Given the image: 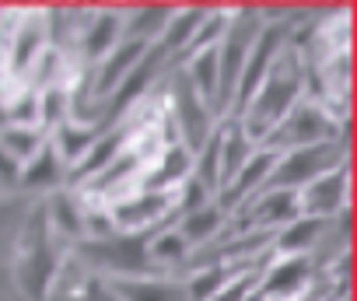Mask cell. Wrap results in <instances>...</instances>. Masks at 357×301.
Wrapping results in <instances>:
<instances>
[{"label":"cell","mask_w":357,"mask_h":301,"mask_svg":"<svg viewBox=\"0 0 357 301\" xmlns=\"http://www.w3.org/2000/svg\"><path fill=\"white\" fill-rule=\"evenodd\" d=\"M88 252H91V259H95V263H105V266H119V270H140V266H144L140 245H133V242L88 245Z\"/></svg>","instance_id":"6da1fadb"},{"label":"cell","mask_w":357,"mask_h":301,"mask_svg":"<svg viewBox=\"0 0 357 301\" xmlns=\"http://www.w3.org/2000/svg\"><path fill=\"white\" fill-rule=\"evenodd\" d=\"M165 210V196H158V193H151V196H140V200H133V203H126V207H119V214H116V221L123 224V228H140V224H147V221H154L158 214Z\"/></svg>","instance_id":"7a4b0ae2"},{"label":"cell","mask_w":357,"mask_h":301,"mask_svg":"<svg viewBox=\"0 0 357 301\" xmlns=\"http://www.w3.org/2000/svg\"><path fill=\"white\" fill-rule=\"evenodd\" d=\"M305 277H308V266L301 263V259H294V263H284V266H277L270 277H266V294H294L301 284H305Z\"/></svg>","instance_id":"3957f363"},{"label":"cell","mask_w":357,"mask_h":301,"mask_svg":"<svg viewBox=\"0 0 357 301\" xmlns=\"http://www.w3.org/2000/svg\"><path fill=\"white\" fill-rule=\"evenodd\" d=\"M119 294L126 301H178V294L172 287H161V284H133V287L123 284Z\"/></svg>","instance_id":"277c9868"},{"label":"cell","mask_w":357,"mask_h":301,"mask_svg":"<svg viewBox=\"0 0 357 301\" xmlns=\"http://www.w3.org/2000/svg\"><path fill=\"white\" fill-rule=\"evenodd\" d=\"M319 231H322L319 221H301V224H294V228L284 231L280 245H284V249H308V245L319 238Z\"/></svg>","instance_id":"5b68a950"},{"label":"cell","mask_w":357,"mask_h":301,"mask_svg":"<svg viewBox=\"0 0 357 301\" xmlns=\"http://www.w3.org/2000/svg\"><path fill=\"white\" fill-rule=\"evenodd\" d=\"M218 210H200V214H193L186 224H183V238H193V242H200V238H207L214 228H218Z\"/></svg>","instance_id":"8992f818"},{"label":"cell","mask_w":357,"mask_h":301,"mask_svg":"<svg viewBox=\"0 0 357 301\" xmlns=\"http://www.w3.org/2000/svg\"><path fill=\"white\" fill-rule=\"evenodd\" d=\"M259 214H263L266 221H284V217H291V214H294V196H291V193L266 196V200H263V207H259Z\"/></svg>","instance_id":"52a82bcc"},{"label":"cell","mask_w":357,"mask_h":301,"mask_svg":"<svg viewBox=\"0 0 357 301\" xmlns=\"http://www.w3.org/2000/svg\"><path fill=\"white\" fill-rule=\"evenodd\" d=\"M221 270H207V273H200L193 284H190V298L193 301H207V298H214L218 291H221Z\"/></svg>","instance_id":"ba28073f"},{"label":"cell","mask_w":357,"mask_h":301,"mask_svg":"<svg viewBox=\"0 0 357 301\" xmlns=\"http://www.w3.org/2000/svg\"><path fill=\"white\" fill-rule=\"evenodd\" d=\"M315 210H336V203H340V183L333 179V183H322L319 190H312V200H308Z\"/></svg>","instance_id":"9c48e42d"},{"label":"cell","mask_w":357,"mask_h":301,"mask_svg":"<svg viewBox=\"0 0 357 301\" xmlns=\"http://www.w3.org/2000/svg\"><path fill=\"white\" fill-rule=\"evenodd\" d=\"M183 249H186V238L183 235H165V238L154 242V256H165V259H178V256H183Z\"/></svg>","instance_id":"30bf717a"},{"label":"cell","mask_w":357,"mask_h":301,"mask_svg":"<svg viewBox=\"0 0 357 301\" xmlns=\"http://www.w3.org/2000/svg\"><path fill=\"white\" fill-rule=\"evenodd\" d=\"M53 172H56V162H53V158H43V162L29 172V179H25V183H29V186H43V183H50V179H53Z\"/></svg>","instance_id":"8fae6325"}]
</instances>
